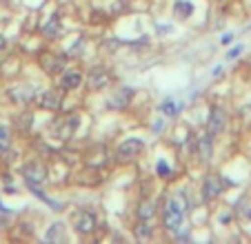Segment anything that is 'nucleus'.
Returning a JSON list of instances; mask_svg holds the SVG:
<instances>
[{"label": "nucleus", "instance_id": "nucleus-4", "mask_svg": "<svg viewBox=\"0 0 251 244\" xmlns=\"http://www.w3.org/2000/svg\"><path fill=\"white\" fill-rule=\"evenodd\" d=\"M142 151H145V142H142L140 138H127V140L118 146L116 155H118L120 162H131V160H136Z\"/></svg>", "mask_w": 251, "mask_h": 244}, {"label": "nucleus", "instance_id": "nucleus-7", "mask_svg": "<svg viewBox=\"0 0 251 244\" xmlns=\"http://www.w3.org/2000/svg\"><path fill=\"white\" fill-rule=\"evenodd\" d=\"M65 58L62 56H56L53 51H45L43 56H40V67L45 69V73L49 75H56V73H62L65 71Z\"/></svg>", "mask_w": 251, "mask_h": 244}, {"label": "nucleus", "instance_id": "nucleus-2", "mask_svg": "<svg viewBox=\"0 0 251 244\" xmlns=\"http://www.w3.org/2000/svg\"><path fill=\"white\" fill-rule=\"evenodd\" d=\"M78 127H80V118L78 116H67L62 118V120L53 122L51 124V131H53V138H58V140H71L74 138V133L78 131Z\"/></svg>", "mask_w": 251, "mask_h": 244}, {"label": "nucleus", "instance_id": "nucleus-18", "mask_svg": "<svg viewBox=\"0 0 251 244\" xmlns=\"http://www.w3.org/2000/svg\"><path fill=\"white\" fill-rule=\"evenodd\" d=\"M16 127H18V131H23V133H27L29 129L33 127V113H29V111H25V113H20L18 118H16Z\"/></svg>", "mask_w": 251, "mask_h": 244}, {"label": "nucleus", "instance_id": "nucleus-14", "mask_svg": "<svg viewBox=\"0 0 251 244\" xmlns=\"http://www.w3.org/2000/svg\"><path fill=\"white\" fill-rule=\"evenodd\" d=\"M196 151H198V155H200V160H202V162H209V160H211V155H213V136L209 131L204 133V136L198 138Z\"/></svg>", "mask_w": 251, "mask_h": 244}, {"label": "nucleus", "instance_id": "nucleus-16", "mask_svg": "<svg viewBox=\"0 0 251 244\" xmlns=\"http://www.w3.org/2000/svg\"><path fill=\"white\" fill-rule=\"evenodd\" d=\"M45 240L47 242H65L67 240V231H65V224L62 222H53L51 226L47 229V233H45Z\"/></svg>", "mask_w": 251, "mask_h": 244}, {"label": "nucleus", "instance_id": "nucleus-28", "mask_svg": "<svg viewBox=\"0 0 251 244\" xmlns=\"http://www.w3.org/2000/svg\"><path fill=\"white\" fill-rule=\"evenodd\" d=\"M0 213H5V216H9L11 211H9V209H7V207H2V204H0Z\"/></svg>", "mask_w": 251, "mask_h": 244}, {"label": "nucleus", "instance_id": "nucleus-20", "mask_svg": "<svg viewBox=\"0 0 251 244\" xmlns=\"http://www.w3.org/2000/svg\"><path fill=\"white\" fill-rule=\"evenodd\" d=\"M156 213V209H153V202H149V200H145L138 207V216H140V220H149V218Z\"/></svg>", "mask_w": 251, "mask_h": 244}, {"label": "nucleus", "instance_id": "nucleus-19", "mask_svg": "<svg viewBox=\"0 0 251 244\" xmlns=\"http://www.w3.org/2000/svg\"><path fill=\"white\" fill-rule=\"evenodd\" d=\"M9 142H11V131L7 124H0V153L9 149Z\"/></svg>", "mask_w": 251, "mask_h": 244}, {"label": "nucleus", "instance_id": "nucleus-13", "mask_svg": "<svg viewBox=\"0 0 251 244\" xmlns=\"http://www.w3.org/2000/svg\"><path fill=\"white\" fill-rule=\"evenodd\" d=\"M82 85V73L78 69H69L62 73L60 78V89L62 91H71V89H78Z\"/></svg>", "mask_w": 251, "mask_h": 244}, {"label": "nucleus", "instance_id": "nucleus-23", "mask_svg": "<svg viewBox=\"0 0 251 244\" xmlns=\"http://www.w3.org/2000/svg\"><path fill=\"white\" fill-rule=\"evenodd\" d=\"M160 111H165L167 116H174V113H176V104L171 102V100H165V102L160 104Z\"/></svg>", "mask_w": 251, "mask_h": 244}, {"label": "nucleus", "instance_id": "nucleus-10", "mask_svg": "<svg viewBox=\"0 0 251 244\" xmlns=\"http://www.w3.org/2000/svg\"><path fill=\"white\" fill-rule=\"evenodd\" d=\"M223 193V178L218 173H209L202 182V195L207 200H213V197H218Z\"/></svg>", "mask_w": 251, "mask_h": 244}, {"label": "nucleus", "instance_id": "nucleus-17", "mask_svg": "<svg viewBox=\"0 0 251 244\" xmlns=\"http://www.w3.org/2000/svg\"><path fill=\"white\" fill-rule=\"evenodd\" d=\"M174 14L176 18H180V20H187L191 14H194V5L191 2H187V0H178L174 7Z\"/></svg>", "mask_w": 251, "mask_h": 244}, {"label": "nucleus", "instance_id": "nucleus-12", "mask_svg": "<svg viewBox=\"0 0 251 244\" xmlns=\"http://www.w3.org/2000/svg\"><path fill=\"white\" fill-rule=\"evenodd\" d=\"M62 104V89H47L40 96V107L47 111H58Z\"/></svg>", "mask_w": 251, "mask_h": 244}, {"label": "nucleus", "instance_id": "nucleus-15", "mask_svg": "<svg viewBox=\"0 0 251 244\" xmlns=\"http://www.w3.org/2000/svg\"><path fill=\"white\" fill-rule=\"evenodd\" d=\"M43 33L49 38V40H60V38L65 36V27H62L60 18H58V16H51V20L43 27Z\"/></svg>", "mask_w": 251, "mask_h": 244}, {"label": "nucleus", "instance_id": "nucleus-27", "mask_svg": "<svg viewBox=\"0 0 251 244\" xmlns=\"http://www.w3.org/2000/svg\"><path fill=\"white\" fill-rule=\"evenodd\" d=\"M5 45H7V40H5V38H2V33H0V51L5 49Z\"/></svg>", "mask_w": 251, "mask_h": 244}, {"label": "nucleus", "instance_id": "nucleus-1", "mask_svg": "<svg viewBox=\"0 0 251 244\" xmlns=\"http://www.w3.org/2000/svg\"><path fill=\"white\" fill-rule=\"evenodd\" d=\"M187 213V200L182 193H176L174 197H169L165 211H162V222H165V229L169 231H180L182 220H185Z\"/></svg>", "mask_w": 251, "mask_h": 244}, {"label": "nucleus", "instance_id": "nucleus-22", "mask_svg": "<svg viewBox=\"0 0 251 244\" xmlns=\"http://www.w3.org/2000/svg\"><path fill=\"white\" fill-rule=\"evenodd\" d=\"M156 171H158V175H162V178H169L171 175V167L167 165L165 160H160V162L156 165Z\"/></svg>", "mask_w": 251, "mask_h": 244}, {"label": "nucleus", "instance_id": "nucleus-24", "mask_svg": "<svg viewBox=\"0 0 251 244\" xmlns=\"http://www.w3.org/2000/svg\"><path fill=\"white\" fill-rule=\"evenodd\" d=\"M118 40H104V45H102V47L104 49H107V51H116V47H118Z\"/></svg>", "mask_w": 251, "mask_h": 244}, {"label": "nucleus", "instance_id": "nucleus-11", "mask_svg": "<svg viewBox=\"0 0 251 244\" xmlns=\"http://www.w3.org/2000/svg\"><path fill=\"white\" fill-rule=\"evenodd\" d=\"M111 80H114V75H111L107 69L98 67V69H94V71L89 73V89L100 91V89H104V87H109Z\"/></svg>", "mask_w": 251, "mask_h": 244}, {"label": "nucleus", "instance_id": "nucleus-25", "mask_svg": "<svg viewBox=\"0 0 251 244\" xmlns=\"http://www.w3.org/2000/svg\"><path fill=\"white\" fill-rule=\"evenodd\" d=\"M240 51H242V47H233L231 51L227 53V58H236V56H240Z\"/></svg>", "mask_w": 251, "mask_h": 244}, {"label": "nucleus", "instance_id": "nucleus-3", "mask_svg": "<svg viewBox=\"0 0 251 244\" xmlns=\"http://www.w3.org/2000/svg\"><path fill=\"white\" fill-rule=\"evenodd\" d=\"M23 178L27 180L29 187H40V184L47 182V167L38 160H31L23 167Z\"/></svg>", "mask_w": 251, "mask_h": 244}, {"label": "nucleus", "instance_id": "nucleus-6", "mask_svg": "<svg viewBox=\"0 0 251 244\" xmlns=\"http://www.w3.org/2000/svg\"><path fill=\"white\" fill-rule=\"evenodd\" d=\"M225 127H227V111L220 107H211L207 118V131L211 136H218V133L225 131Z\"/></svg>", "mask_w": 251, "mask_h": 244}, {"label": "nucleus", "instance_id": "nucleus-8", "mask_svg": "<svg viewBox=\"0 0 251 244\" xmlns=\"http://www.w3.org/2000/svg\"><path fill=\"white\" fill-rule=\"evenodd\" d=\"M96 216L91 211H78L76 218H74V226L80 235H91L96 231Z\"/></svg>", "mask_w": 251, "mask_h": 244}, {"label": "nucleus", "instance_id": "nucleus-5", "mask_svg": "<svg viewBox=\"0 0 251 244\" xmlns=\"http://www.w3.org/2000/svg\"><path fill=\"white\" fill-rule=\"evenodd\" d=\"M7 96H9V100L11 102H16V104H29L33 98H36V87L29 85V82L14 85V87H9Z\"/></svg>", "mask_w": 251, "mask_h": 244}, {"label": "nucleus", "instance_id": "nucleus-26", "mask_svg": "<svg viewBox=\"0 0 251 244\" xmlns=\"http://www.w3.org/2000/svg\"><path fill=\"white\" fill-rule=\"evenodd\" d=\"M242 213H245V218H247V220H251V202H249V204H247V207H245V211H242Z\"/></svg>", "mask_w": 251, "mask_h": 244}, {"label": "nucleus", "instance_id": "nucleus-9", "mask_svg": "<svg viewBox=\"0 0 251 244\" xmlns=\"http://www.w3.org/2000/svg\"><path fill=\"white\" fill-rule=\"evenodd\" d=\"M131 96H133V89H129V87H120L118 91H114V94L109 96V100H107V109H111V111L127 109Z\"/></svg>", "mask_w": 251, "mask_h": 244}, {"label": "nucleus", "instance_id": "nucleus-21", "mask_svg": "<svg viewBox=\"0 0 251 244\" xmlns=\"http://www.w3.org/2000/svg\"><path fill=\"white\" fill-rule=\"evenodd\" d=\"M149 238H151V226L147 224V220H142L136 226V240H149Z\"/></svg>", "mask_w": 251, "mask_h": 244}]
</instances>
